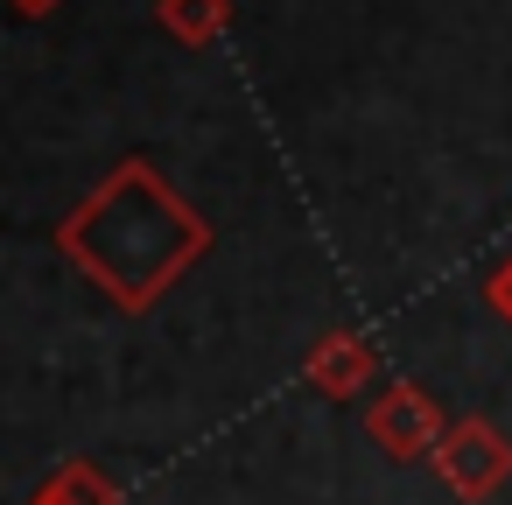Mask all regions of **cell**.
I'll return each instance as SVG.
<instances>
[{"label": "cell", "mask_w": 512, "mask_h": 505, "mask_svg": "<svg viewBox=\"0 0 512 505\" xmlns=\"http://www.w3.org/2000/svg\"><path fill=\"white\" fill-rule=\"evenodd\" d=\"M64 246L78 267H92L120 302H148L162 281H176L204 253V225L176 204V190L148 169L127 162L113 183L85 197V211L64 225Z\"/></svg>", "instance_id": "cell-1"}, {"label": "cell", "mask_w": 512, "mask_h": 505, "mask_svg": "<svg viewBox=\"0 0 512 505\" xmlns=\"http://www.w3.org/2000/svg\"><path fill=\"white\" fill-rule=\"evenodd\" d=\"M162 29L169 36H183V43H211L225 22H232V8H225V0H162Z\"/></svg>", "instance_id": "cell-2"}, {"label": "cell", "mask_w": 512, "mask_h": 505, "mask_svg": "<svg viewBox=\"0 0 512 505\" xmlns=\"http://www.w3.org/2000/svg\"><path fill=\"white\" fill-rule=\"evenodd\" d=\"M43 8H57V0H22V15H43Z\"/></svg>", "instance_id": "cell-3"}]
</instances>
